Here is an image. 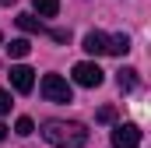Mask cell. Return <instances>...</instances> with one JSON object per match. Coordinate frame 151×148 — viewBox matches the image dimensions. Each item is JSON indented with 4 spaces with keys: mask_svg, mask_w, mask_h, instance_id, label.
<instances>
[{
    "mask_svg": "<svg viewBox=\"0 0 151 148\" xmlns=\"http://www.w3.org/2000/svg\"><path fill=\"white\" fill-rule=\"evenodd\" d=\"M32 131H35V123H32L28 116H18V123H14V134H21V138H28Z\"/></svg>",
    "mask_w": 151,
    "mask_h": 148,
    "instance_id": "12",
    "label": "cell"
},
{
    "mask_svg": "<svg viewBox=\"0 0 151 148\" xmlns=\"http://www.w3.org/2000/svg\"><path fill=\"white\" fill-rule=\"evenodd\" d=\"M106 53H113V57H127L130 53V36H106Z\"/></svg>",
    "mask_w": 151,
    "mask_h": 148,
    "instance_id": "6",
    "label": "cell"
},
{
    "mask_svg": "<svg viewBox=\"0 0 151 148\" xmlns=\"http://www.w3.org/2000/svg\"><path fill=\"white\" fill-rule=\"evenodd\" d=\"M84 53L102 57V53H106V32H88V36H84Z\"/></svg>",
    "mask_w": 151,
    "mask_h": 148,
    "instance_id": "7",
    "label": "cell"
},
{
    "mask_svg": "<svg viewBox=\"0 0 151 148\" xmlns=\"http://www.w3.org/2000/svg\"><path fill=\"white\" fill-rule=\"evenodd\" d=\"M99 120H102V123H113V120H116V110H113V106H102V110H99Z\"/></svg>",
    "mask_w": 151,
    "mask_h": 148,
    "instance_id": "13",
    "label": "cell"
},
{
    "mask_svg": "<svg viewBox=\"0 0 151 148\" xmlns=\"http://www.w3.org/2000/svg\"><path fill=\"white\" fill-rule=\"evenodd\" d=\"M56 11H60V0H35L39 18H56Z\"/></svg>",
    "mask_w": 151,
    "mask_h": 148,
    "instance_id": "9",
    "label": "cell"
},
{
    "mask_svg": "<svg viewBox=\"0 0 151 148\" xmlns=\"http://www.w3.org/2000/svg\"><path fill=\"white\" fill-rule=\"evenodd\" d=\"M116 85H119V92H134L137 88V71L134 67H123V71L116 74Z\"/></svg>",
    "mask_w": 151,
    "mask_h": 148,
    "instance_id": "8",
    "label": "cell"
},
{
    "mask_svg": "<svg viewBox=\"0 0 151 148\" xmlns=\"http://www.w3.org/2000/svg\"><path fill=\"white\" fill-rule=\"evenodd\" d=\"M4 138H7V127H4V123H0V141H4Z\"/></svg>",
    "mask_w": 151,
    "mask_h": 148,
    "instance_id": "16",
    "label": "cell"
},
{
    "mask_svg": "<svg viewBox=\"0 0 151 148\" xmlns=\"http://www.w3.org/2000/svg\"><path fill=\"white\" fill-rule=\"evenodd\" d=\"M42 138L53 148H81V145H88V127L74 123V120H46Z\"/></svg>",
    "mask_w": 151,
    "mask_h": 148,
    "instance_id": "1",
    "label": "cell"
},
{
    "mask_svg": "<svg viewBox=\"0 0 151 148\" xmlns=\"http://www.w3.org/2000/svg\"><path fill=\"white\" fill-rule=\"evenodd\" d=\"M11 85H14V92H21V95H28V92L35 88V71H32V67H25V64H18V67H11Z\"/></svg>",
    "mask_w": 151,
    "mask_h": 148,
    "instance_id": "5",
    "label": "cell"
},
{
    "mask_svg": "<svg viewBox=\"0 0 151 148\" xmlns=\"http://www.w3.org/2000/svg\"><path fill=\"white\" fill-rule=\"evenodd\" d=\"M7 110H11V92L0 88V113H7Z\"/></svg>",
    "mask_w": 151,
    "mask_h": 148,
    "instance_id": "14",
    "label": "cell"
},
{
    "mask_svg": "<svg viewBox=\"0 0 151 148\" xmlns=\"http://www.w3.org/2000/svg\"><path fill=\"white\" fill-rule=\"evenodd\" d=\"M0 4H14V0H0Z\"/></svg>",
    "mask_w": 151,
    "mask_h": 148,
    "instance_id": "17",
    "label": "cell"
},
{
    "mask_svg": "<svg viewBox=\"0 0 151 148\" xmlns=\"http://www.w3.org/2000/svg\"><path fill=\"white\" fill-rule=\"evenodd\" d=\"M18 25H21L25 32H42V21H39L35 14H18Z\"/></svg>",
    "mask_w": 151,
    "mask_h": 148,
    "instance_id": "11",
    "label": "cell"
},
{
    "mask_svg": "<svg viewBox=\"0 0 151 148\" xmlns=\"http://www.w3.org/2000/svg\"><path fill=\"white\" fill-rule=\"evenodd\" d=\"M67 36H70L67 28H53V39H56V42H67Z\"/></svg>",
    "mask_w": 151,
    "mask_h": 148,
    "instance_id": "15",
    "label": "cell"
},
{
    "mask_svg": "<svg viewBox=\"0 0 151 148\" xmlns=\"http://www.w3.org/2000/svg\"><path fill=\"white\" fill-rule=\"evenodd\" d=\"M141 145V127L137 123H116L113 127V148H137Z\"/></svg>",
    "mask_w": 151,
    "mask_h": 148,
    "instance_id": "4",
    "label": "cell"
},
{
    "mask_svg": "<svg viewBox=\"0 0 151 148\" xmlns=\"http://www.w3.org/2000/svg\"><path fill=\"white\" fill-rule=\"evenodd\" d=\"M28 39H11V46H7V53L14 57V60H21V57H28Z\"/></svg>",
    "mask_w": 151,
    "mask_h": 148,
    "instance_id": "10",
    "label": "cell"
},
{
    "mask_svg": "<svg viewBox=\"0 0 151 148\" xmlns=\"http://www.w3.org/2000/svg\"><path fill=\"white\" fill-rule=\"evenodd\" d=\"M74 81L81 85V88H99L102 81H106V71L99 67V64H91V60H81V64H74Z\"/></svg>",
    "mask_w": 151,
    "mask_h": 148,
    "instance_id": "3",
    "label": "cell"
},
{
    "mask_svg": "<svg viewBox=\"0 0 151 148\" xmlns=\"http://www.w3.org/2000/svg\"><path fill=\"white\" fill-rule=\"evenodd\" d=\"M39 88H42V95H46L49 102H60V106L74 99V92H70V85H67V78H63V74H46Z\"/></svg>",
    "mask_w": 151,
    "mask_h": 148,
    "instance_id": "2",
    "label": "cell"
}]
</instances>
